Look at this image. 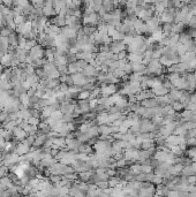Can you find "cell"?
Wrapping results in <instances>:
<instances>
[{"mask_svg": "<svg viewBox=\"0 0 196 197\" xmlns=\"http://www.w3.org/2000/svg\"><path fill=\"white\" fill-rule=\"evenodd\" d=\"M83 24L84 26H92L97 27L100 22V16L97 12H94L91 14H83Z\"/></svg>", "mask_w": 196, "mask_h": 197, "instance_id": "1", "label": "cell"}, {"mask_svg": "<svg viewBox=\"0 0 196 197\" xmlns=\"http://www.w3.org/2000/svg\"><path fill=\"white\" fill-rule=\"evenodd\" d=\"M117 92V85L114 83H103V87L100 88V93L103 97H109L112 96L113 93Z\"/></svg>", "mask_w": 196, "mask_h": 197, "instance_id": "2", "label": "cell"}, {"mask_svg": "<svg viewBox=\"0 0 196 197\" xmlns=\"http://www.w3.org/2000/svg\"><path fill=\"white\" fill-rule=\"evenodd\" d=\"M145 23H147V28H148V32H152L155 29H157L158 27H159V18H158V16L157 15H152L151 18H149L148 21H145Z\"/></svg>", "mask_w": 196, "mask_h": 197, "instance_id": "3", "label": "cell"}, {"mask_svg": "<svg viewBox=\"0 0 196 197\" xmlns=\"http://www.w3.org/2000/svg\"><path fill=\"white\" fill-rule=\"evenodd\" d=\"M123 50H126V44H123V42H120V40H113L112 43H111V46H110V51L112 53H118L120 52V51H123Z\"/></svg>", "mask_w": 196, "mask_h": 197, "instance_id": "4", "label": "cell"}, {"mask_svg": "<svg viewBox=\"0 0 196 197\" xmlns=\"http://www.w3.org/2000/svg\"><path fill=\"white\" fill-rule=\"evenodd\" d=\"M123 157L126 158L127 160H137L139 157V150L136 149H126L123 152Z\"/></svg>", "mask_w": 196, "mask_h": 197, "instance_id": "5", "label": "cell"}, {"mask_svg": "<svg viewBox=\"0 0 196 197\" xmlns=\"http://www.w3.org/2000/svg\"><path fill=\"white\" fill-rule=\"evenodd\" d=\"M133 73H139V74H144L147 70V65H144L143 62H131Z\"/></svg>", "mask_w": 196, "mask_h": 197, "instance_id": "6", "label": "cell"}, {"mask_svg": "<svg viewBox=\"0 0 196 197\" xmlns=\"http://www.w3.org/2000/svg\"><path fill=\"white\" fill-rule=\"evenodd\" d=\"M97 121L99 125H110V115L106 112H100L97 117Z\"/></svg>", "mask_w": 196, "mask_h": 197, "instance_id": "7", "label": "cell"}, {"mask_svg": "<svg viewBox=\"0 0 196 197\" xmlns=\"http://www.w3.org/2000/svg\"><path fill=\"white\" fill-rule=\"evenodd\" d=\"M151 91L155 93V96H165V95H167V93L170 92V90L161 84V85H159V87L152 88V90H151Z\"/></svg>", "mask_w": 196, "mask_h": 197, "instance_id": "8", "label": "cell"}, {"mask_svg": "<svg viewBox=\"0 0 196 197\" xmlns=\"http://www.w3.org/2000/svg\"><path fill=\"white\" fill-rule=\"evenodd\" d=\"M98 72H99V70L97 69L96 67H94L92 65H90V64L82 70V73L85 75V76H94V75H97L98 74Z\"/></svg>", "mask_w": 196, "mask_h": 197, "instance_id": "9", "label": "cell"}, {"mask_svg": "<svg viewBox=\"0 0 196 197\" xmlns=\"http://www.w3.org/2000/svg\"><path fill=\"white\" fill-rule=\"evenodd\" d=\"M66 144L68 145V148L69 149H73V150H78L80 148V145H81V141L78 140H67L66 141Z\"/></svg>", "mask_w": 196, "mask_h": 197, "instance_id": "10", "label": "cell"}, {"mask_svg": "<svg viewBox=\"0 0 196 197\" xmlns=\"http://www.w3.org/2000/svg\"><path fill=\"white\" fill-rule=\"evenodd\" d=\"M28 151H29V144L26 143V142L20 144L18 148H16V153H18V154H24V153H27Z\"/></svg>", "mask_w": 196, "mask_h": 197, "instance_id": "11", "label": "cell"}, {"mask_svg": "<svg viewBox=\"0 0 196 197\" xmlns=\"http://www.w3.org/2000/svg\"><path fill=\"white\" fill-rule=\"evenodd\" d=\"M94 175L90 170L89 171H84V172H80V174H78V178L82 180V181H88V180L91 179V176Z\"/></svg>", "mask_w": 196, "mask_h": 197, "instance_id": "12", "label": "cell"}, {"mask_svg": "<svg viewBox=\"0 0 196 197\" xmlns=\"http://www.w3.org/2000/svg\"><path fill=\"white\" fill-rule=\"evenodd\" d=\"M187 129H186V127H185V126H177V127H175V129H174V131H173V134H174V135H186V134H187Z\"/></svg>", "mask_w": 196, "mask_h": 197, "instance_id": "13", "label": "cell"}, {"mask_svg": "<svg viewBox=\"0 0 196 197\" xmlns=\"http://www.w3.org/2000/svg\"><path fill=\"white\" fill-rule=\"evenodd\" d=\"M170 152L173 153V154L177 156V157H180V156H182L183 150L180 148V145H174V146H172L170 149Z\"/></svg>", "mask_w": 196, "mask_h": 197, "instance_id": "14", "label": "cell"}, {"mask_svg": "<svg viewBox=\"0 0 196 197\" xmlns=\"http://www.w3.org/2000/svg\"><path fill=\"white\" fill-rule=\"evenodd\" d=\"M78 99L80 101H83V99H89V97H90V91L89 90H81V91L78 92Z\"/></svg>", "mask_w": 196, "mask_h": 197, "instance_id": "15", "label": "cell"}, {"mask_svg": "<svg viewBox=\"0 0 196 197\" xmlns=\"http://www.w3.org/2000/svg\"><path fill=\"white\" fill-rule=\"evenodd\" d=\"M153 170V167L150 165V164H143V165H141V172L142 173H145V174H148V173H151Z\"/></svg>", "mask_w": 196, "mask_h": 197, "instance_id": "16", "label": "cell"}, {"mask_svg": "<svg viewBox=\"0 0 196 197\" xmlns=\"http://www.w3.org/2000/svg\"><path fill=\"white\" fill-rule=\"evenodd\" d=\"M166 77H167V80H170L171 82H173L175 80H178L179 77H181V74H180V73H177V72H174V73H169V75H167Z\"/></svg>", "mask_w": 196, "mask_h": 197, "instance_id": "17", "label": "cell"}, {"mask_svg": "<svg viewBox=\"0 0 196 197\" xmlns=\"http://www.w3.org/2000/svg\"><path fill=\"white\" fill-rule=\"evenodd\" d=\"M129 173L134 175L141 173V165H131V168H129Z\"/></svg>", "mask_w": 196, "mask_h": 197, "instance_id": "18", "label": "cell"}, {"mask_svg": "<svg viewBox=\"0 0 196 197\" xmlns=\"http://www.w3.org/2000/svg\"><path fill=\"white\" fill-rule=\"evenodd\" d=\"M120 181H121L120 178H114V176L112 178V176H111V180H109V187H112V188H113V187H115Z\"/></svg>", "mask_w": 196, "mask_h": 197, "instance_id": "19", "label": "cell"}, {"mask_svg": "<svg viewBox=\"0 0 196 197\" xmlns=\"http://www.w3.org/2000/svg\"><path fill=\"white\" fill-rule=\"evenodd\" d=\"M78 151L82 153H90L91 152V146H89V145H80V148H78Z\"/></svg>", "mask_w": 196, "mask_h": 197, "instance_id": "20", "label": "cell"}, {"mask_svg": "<svg viewBox=\"0 0 196 197\" xmlns=\"http://www.w3.org/2000/svg\"><path fill=\"white\" fill-rule=\"evenodd\" d=\"M183 126L186 127V129H187V130H189V129H194V128H196V121L188 120V121H186V123H185Z\"/></svg>", "mask_w": 196, "mask_h": 197, "instance_id": "21", "label": "cell"}, {"mask_svg": "<svg viewBox=\"0 0 196 197\" xmlns=\"http://www.w3.org/2000/svg\"><path fill=\"white\" fill-rule=\"evenodd\" d=\"M31 2L37 8H43L44 5H45V0H31Z\"/></svg>", "mask_w": 196, "mask_h": 197, "instance_id": "22", "label": "cell"}, {"mask_svg": "<svg viewBox=\"0 0 196 197\" xmlns=\"http://www.w3.org/2000/svg\"><path fill=\"white\" fill-rule=\"evenodd\" d=\"M97 188H100L102 190L109 187V181H98L97 182Z\"/></svg>", "mask_w": 196, "mask_h": 197, "instance_id": "23", "label": "cell"}, {"mask_svg": "<svg viewBox=\"0 0 196 197\" xmlns=\"http://www.w3.org/2000/svg\"><path fill=\"white\" fill-rule=\"evenodd\" d=\"M127 55H128V53H127L126 50L120 51V52L118 53V60H121V59H127Z\"/></svg>", "mask_w": 196, "mask_h": 197, "instance_id": "24", "label": "cell"}, {"mask_svg": "<svg viewBox=\"0 0 196 197\" xmlns=\"http://www.w3.org/2000/svg\"><path fill=\"white\" fill-rule=\"evenodd\" d=\"M66 62H67V59H66L65 57H61V55H59L58 57V59H57V64L59 66H61V65H66Z\"/></svg>", "mask_w": 196, "mask_h": 197, "instance_id": "25", "label": "cell"}, {"mask_svg": "<svg viewBox=\"0 0 196 197\" xmlns=\"http://www.w3.org/2000/svg\"><path fill=\"white\" fill-rule=\"evenodd\" d=\"M28 121H29V123H30V125H32V126H37V125L39 123L38 119L34 118V117H30V118L28 119Z\"/></svg>", "mask_w": 196, "mask_h": 197, "instance_id": "26", "label": "cell"}, {"mask_svg": "<svg viewBox=\"0 0 196 197\" xmlns=\"http://www.w3.org/2000/svg\"><path fill=\"white\" fill-rule=\"evenodd\" d=\"M21 101L24 104V105H28V103H29V95H21Z\"/></svg>", "mask_w": 196, "mask_h": 197, "instance_id": "27", "label": "cell"}, {"mask_svg": "<svg viewBox=\"0 0 196 197\" xmlns=\"http://www.w3.org/2000/svg\"><path fill=\"white\" fill-rule=\"evenodd\" d=\"M44 141H45V136H39L38 138H36V140H35V144H36V145L43 144Z\"/></svg>", "mask_w": 196, "mask_h": 197, "instance_id": "28", "label": "cell"}, {"mask_svg": "<svg viewBox=\"0 0 196 197\" xmlns=\"http://www.w3.org/2000/svg\"><path fill=\"white\" fill-rule=\"evenodd\" d=\"M189 65H190V68H192V70L194 72V70L196 69V57L194 60H192V61L189 62Z\"/></svg>", "mask_w": 196, "mask_h": 197, "instance_id": "29", "label": "cell"}, {"mask_svg": "<svg viewBox=\"0 0 196 197\" xmlns=\"http://www.w3.org/2000/svg\"><path fill=\"white\" fill-rule=\"evenodd\" d=\"M167 195H169V196H178L179 193H178V190H175V191H167Z\"/></svg>", "mask_w": 196, "mask_h": 197, "instance_id": "30", "label": "cell"}, {"mask_svg": "<svg viewBox=\"0 0 196 197\" xmlns=\"http://www.w3.org/2000/svg\"><path fill=\"white\" fill-rule=\"evenodd\" d=\"M181 1H182L185 5H188V4H190V2H192V0H181Z\"/></svg>", "mask_w": 196, "mask_h": 197, "instance_id": "31", "label": "cell"}]
</instances>
